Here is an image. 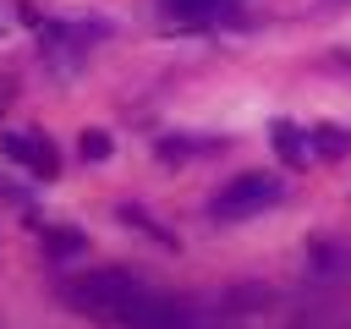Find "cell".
<instances>
[{"label": "cell", "mask_w": 351, "mask_h": 329, "mask_svg": "<svg viewBox=\"0 0 351 329\" xmlns=\"http://www.w3.org/2000/svg\"><path fill=\"white\" fill-rule=\"evenodd\" d=\"M77 154H82V159H93V164H99V159H110V132L88 126V132L77 137Z\"/></svg>", "instance_id": "8"}, {"label": "cell", "mask_w": 351, "mask_h": 329, "mask_svg": "<svg viewBox=\"0 0 351 329\" xmlns=\"http://www.w3.org/2000/svg\"><path fill=\"white\" fill-rule=\"evenodd\" d=\"M82 247H88V236H82V230H66V225L44 230V252H49V258H77Z\"/></svg>", "instance_id": "7"}, {"label": "cell", "mask_w": 351, "mask_h": 329, "mask_svg": "<svg viewBox=\"0 0 351 329\" xmlns=\"http://www.w3.org/2000/svg\"><path fill=\"white\" fill-rule=\"evenodd\" d=\"M313 154L318 159H346L351 154V132L346 126H318L313 132Z\"/></svg>", "instance_id": "6"}, {"label": "cell", "mask_w": 351, "mask_h": 329, "mask_svg": "<svg viewBox=\"0 0 351 329\" xmlns=\"http://www.w3.org/2000/svg\"><path fill=\"white\" fill-rule=\"evenodd\" d=\"M269 137H274V148H280L285 164H307V159H313V132H302V126H291V121H274Z\"/></svg>", "instance_id": "4"}, {"label": "cell", "mask_w": 351, "mask_h": 329, "mask_svg": "<svg viewBox=\"0 0 351 329\" xmlns=\"http://www.w3.org/2000/svg\"><path fill=\"white\" fill-rule=\"evenodd\" d=\"M132 291H137L132 274H121V269H93V274L66 280V285H60V302L77 307V313H88V318H99V324H115V313L132 302Z\"/></svg>", "instance_id": "1"}, {"label": "cell", "mask_w": 351, "mask_h": 329, "mask_svg": "<svg viewBox=\"0 0 351 329\" xmlns=\"http://www.w3.org/2000/svg\"><path fill=\"white\" fill-rule=\"evenodd\" d=\"M0 148H5L16 164H27L33 175H44V181H49V175H60V154H55V143H49V137H38V132H5V137H0Z\"/></svg>", "instance_id": "3"}, {"label": "cell", "mask_w": 351, "mask_h": 329, "mask_svg": "<svg viewBox=\"0 0 351 329\" xmlns=\"http://www.w3.org/2000/svg\"><path fill=\"white\" fill-rule=\"evenodd\" d=\"M225 5H230V0H165V11H170L176 22H186V27H197V22H214Z\"/></svg>", "instance_id": "5"}, {"label": "cell", "mask_w": 351, "mask_h": 329, "mask_svg": "<svg viewBox=\"0 0 351 329\" xmlns=\"http://www.w3.org/2000/svg\"><path fill=\"white\" fill-rule=\"evenodd\" d=\"M280 197H285L280 175H269V170H247V175H236V181H225V186L214 192L208 214H214V219H252V214L274 208Z\"/></svg>", "instance_id": "2"}]
</instances>
